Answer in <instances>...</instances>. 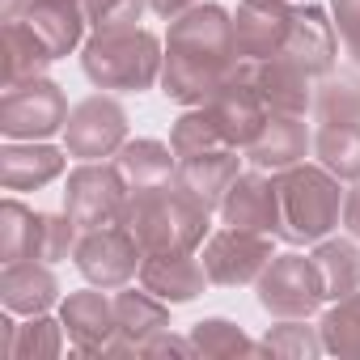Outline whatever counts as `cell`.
<instances>
[{
  "mask_svg": "<svg viewBox=\"0 0 360 360\" xmlns=\"http://www.w3.org/2000/svg\"><path fill=\"white\" fill-rule=\"evenodd\" d=\"M314 148V136L305 127V115H267L263 131L242 148V157L255 165V169H267V174H280L288 165H301L305 153Z\"/></svg>",
  "mask_w": 360,
  "mask_h": 360,
  "instance_id": "cell-17",
  "label": "cell"
},
{
  "mask_svg": "<svg viewBox=\"0 0 360 360\" xmlns=\"http://www.w3.org/2000/svg\"><path fill=\"white\" fill-rule=\"evenodd\" d=\"M0 43H5V85L30 81V77H43L47 64H56L51 47L26 26V18L5 22V30H0Z\"/></svg>",
  "mask_w": 360,
  "mask_h": 360,
  "instance_id": "cell-26",
  "label": "cell"
},
{
  "mask_svg": "<svg viewBox=\"0 0 360 360\" xmlns=\"http://www.w3.org/2000/svg\"><path fill=\"white\" fill-rule=\"evenodd\" d=\"M64 123H68V98L51 77H30L5 85V94H0V131L9 140H47L64 131Z\"/></svg>",
  "mask_w": 360,
  "mask_h": 360,
  "instance_id": "cell-5",
  "label": "cell"
},
{
  "mask_svg": "<svg viewBox=\"0 0 360 360\" xmlns=\"http://www.w3.org/2000/svg\"><path fill=\"white\" fill-rule=\"evenodd\" d=\"M314 119L318 123H360V77L330 72L314 89Z\"/></svg>",
  "mask_w": 360,
  "mask_h": 360,
  "instance_id": "cell-29",
  "label": "cell"
},
{
  "mask_svg": "<svg viewBox=\"0 0 360 360\" xmlns=\"http://www.w3.org/2000/svg\"><path fill=\"white\" fill-rule=\"evenodd\" d=\"M81 242V225L68 212H43V242H39V259L43 263H64L77 255Z\"/></svg>",
  "mask_w": 360,
  "mask_h": 360,
  "instance_id": "cell-35",
  "label": "cell"
},
{
  "mask_svg": "<svg viewBox=\"0 0 360 360\" xmlns=\"http://www.w3.org/2000/svg\"><path fill=\"white\" fill-rule=\"evenodd\" d=\"M127 144V110L110 94H89L68 110L64 148L77 161H106Z\"/></svg>",
  "mask_w": 360,
  "mask_h": 360,
  "instance_id": "cell-9",
  "label": "cell"
},
{
  "mask_svg": "<svg viewBox=\"0 0 360 360\" xmlns=\"http://www.w3.org/2000/svg\"><path fill=\"white\" fill-rule=\"evenodd\" d=\"M326 301H339L360 288V242L356 238H322L309 250Z\"/></svg>",
  "mask_w": 360,
  "mask_h": 360,
  "instance_id": "cell-25",
  "label": "cell"
},
{
  "mask_svg": "<svg viewBox=\"0 0 360 360\" xmlns=\"http://www.w3.org/2000/svg\"><path fill=\"white\" fill-rule=\"evenodd\" d=\"M292 18H297V9L288 0H242L238 13H233L238 56L250 60V64L280 56L288 34H292Z\"/></svg>",
  "mask_w": 360,
  "mask_h": 360,
  "instance_id": "cell-12",
  "label": "cell"
},
{
  "mask_svg": "<svg viewBox=\"0 0 360 360\" xmlns=\"http://www.w3.org/2000/svg\"><path fill=\"white\" fill-rule=\"evenodd\" d=\"M22 18H26V26L51 47L56 60H64L68 51H77L81 39H85V26H89L81 0H30V9H26Z\"/></svg>",
  "mask_w": 360,
  "mask_h": 360,
  "instance_id": "cell-23",
  "label": "cell"
},
{
  "mask_svg": "<svg viewBox=\"0 0 360 360\" xmlns=\"http://www.w3.org/2000/svg\"><path fill=\"white\" fill-rule=\"evenodd\" d=\"M314 77L292 64L288 56H271V60H259L255 64V85L267 102V110L276 115H305L314 110Z\"/></svg>",
  "mask_w": 360,
  "mask_h": 360,
  "instance_id": "cell-22",
  "label": "cell"
},
{
  "mask_svg": "<svg viewBox=\"0 0 360 360\" xmlns=\"http://www.w3.org/2000/svg\"><path fill=\"white\" fill-rule=\"evenodd\" d=\"M221 221L229 229H246V233H280V195H276V174L267 169H246L233 178V187L221 200Z\"/></svg>",
  "mask_w": 360,
  "mask_h": 360,
  "instance_id": "cell-13",
  "label": "cell"
},
{
  "mask_svg": "<svg viewBox=\"0 0 360 360\" xmlns=\"http://www.w3.org/2000/svg\"><path fill=\"white\" fill-rule=\"evenodd\" d=\"M271 259L276 255H271V238L267 233H246V229H229V225L208 233V242L200 250L208 284H221V288L255 284Z\"/></svg>",
  "mask_w": 360,
  "mask_h": 360,
  "instance_id": "cell-11",
  "label": "cell"
},
{
  "mask_svg": "<svg viewBox=\"0 0 360 360\" xmlns=\"http://www.w3.org/2000/svg\"><path fill=\"white\" fill-rule=\"evenodd\" d=\"M208 271L195 259V250H169V255H144L140 263V288L161 297L165 305H187L204 292Z\"/></svg>",
  "mask_w": 360,
  "mask_h": 360,
  "instance_id": "cell-18",
  "label": "cell"
},
{
  "mask_svg": "<svg viewBox=\"0 0 360 360\" xmlns=\"http://www.w3.org/2000/svg\"><path fill=\"white\" fill-rule=\"evenodd\" d=\"M60 322L72 339V347L81 356H106L119 322H115V297H106V288H81V292H68L60 301Z\"/></svg>",
  "mask_w": 360,
  "mask_h": 360,
  "instance_id": "cell-14",
  "label": "cell"
},
{
  "mask_svg": "<svg viewBox=\"0 0 360 360\" xmlns=\"http://www.w3.org/2000/svg\"><path fill=\"white\" fill-rule=\"evenodd\" d=\"M165 352H178V356H195V347H191V335L187 339H178V335H169V326L165 330H157L144 347H140V356H165Z\"/></svg>",
  "mask_w": 360,
  "mask_h": 360,
  "instance_id": "cell-38",
  "label": "cell"
},
{
  "mask_svg": "<svg viewBox=\"0 0 360 360\" xmlns=\"http://www.w3.org/2000/svg\"><path fill=\"white\" fill-rule=\"evenodd\" d=\"M39 242H43V212L26 208L22 200L0 204V263L39 259Z\"/></svg>",
  "mask_w": 360,
  "mask_h": 360,
  "instance_id": "cell-28",
  "label": "cell"
},
{
  "mask_svg": "<svg viewBox=\"0 0 360 360\" xmlns=\"http://www.w3.org/2000/svg\"><path fill=\"white\" fill-rule=\"evenodd\" d=\"M64 352V322L47 318V314H30L18 326L13 339V360H51Z\"/></svg>",
  "mask_w": 360,
  "mask_h": 360,
  "instance_id": "cell-33",
  "label": "cell"
},
{
  "mask_svg": "<svg viewBox=\"0 0 360 360\" xmlns=\"http://www.w3.org/2000/svg\"><path fill=\"white\" fill-rule=\"evenodd\" d=\"M0 301L13 314H47L60 301V280L51 271V263L43 259H22V263H5L0 271Z\"/></svg>",
  "mask_w": 360,
  "mask_h": 360,
  "instance_id": "cell-21",
  "label": "cell"
},
{
  "mask_svg": "<svg viewBox=\"0 0 360 360\" xmlns=\"http://www.w3.org/2000/svg\"><path fill=\"white\" fill-rule=\"evenodd\" d=\"M221 131L212 123V115L204 106H191L187 115H178L174 127H169V148L178 157H195V153H208V148H221Z\"/></svg>",
  "mask_w": 360,
  "mask_h": 360,
  "instance_id": "cell-34",
  "label": "cell"
},
{
  "mask_svg": "<svg viewBox=\"0 0 360 360\" xmlns=\"http://www.w3.org/2000/svg\"><path fill=\"white\" fill-rule=\"evenodd\" d=\"M259 352H267V356H292V360H314L326 347H322V330L305 326V318H280L259 339Z\"/></svg>",
  "mask_w": 360,
  "mask_h": 360,
  "instance_id": "cell-32",
  "label": "cell"
},
{
  "mask_svg": "<svg viewBox=\"0 0 360 360\" xmlns=\"http://www.w3.org/2000/svg\"><path fill=\"white\" fill-rule=\"evenodd\" d=\"M255 288H259V305L271 318H309L326 301L309 255H276L255 280Z\"/></svg>",
  "mask_w": 360,
  "mask_h": 360,
  "instance_id": "cell-8",
  "label": "cell"
},
{
  "mask_svg": "<svg viewBox=\"0 0 360 360\" xmlns=\"http://www.w3.org/2000/svg\"><path fill=\"white\" fill-rule=\"evenodd\" d=\"M195 5H204V0H148V9L157 13V18H183L187 9H195Z\"/></svg>",
  "mask_w": 360,
  "mask_h": 360,
  "instance_id": "cell-40",
  "label": "cell"
},
{
  "mask_svg": "<svg viewBox=\"0 0 360 360\" xmlns=\"http://www.w3.org/2000/svg\"><path fill=\"white\" fill-rule=\"evenodd\" d=\"M115 165L123 174V183L131 191H144V187H161V183H174V169H178V153L161 140H127L119 153H115Z\"/></svg>",
  "mask_w": 360,
  "mask_h": 360,
  "instance_id": "cell-24",
  "label": "cell"
},
{
  "mask_svg": "<svg viewBox=\"0 0 360 360\" xmlns=\"http://www.w3.org/2000/svg\"><path fill=\"white\" fill-rule=\"evenodd\" d=\"M131 187L123 183L119 165L106 161H81L68 183H64V212L81 225V229H102V225H119L123 208H127Z\"/></svg>",
  "mask_w": 360,
  "mask_h": 360,
  "instance_id": "cell-6",
  "label": "cell"
},
{
  "mask_svg": "<svg viewBox=\"0 0 360 360\" xmlns=\"http://www.w3.org/2000/svg\"><path fill=\"white\" fill-rule=\"evenodd\" d=\"M204 110L212 115V123H217V131H221V140L229 148H246L263 131V123L271 115L259 85H255V64L238 60V68L221 81V89L204 102Z\"/></svg>",
  "mask_w": 360,
  "mask_h": 360,
  "instance_id": "cell-7",
  "label": "cell"
},
{
  "mask_svg": "<svg viewBox=\"0 0 360 360\" xmlns=\"http://www.w3.org/2000/svg\"><path fill=\"white\" fill-rule=\"evenodd\" d=\"M30 9V0H0V18L5 22H13V18H22Z\"/></svg>",
  "mask_w": 360,
  "mask_h": 360,
  "instance_id": "cell-42",
  "label": "cell"
},
{
  "mask_svg": "<svg viewBox=\"0 0 360 360\" xmlns=\"http://www.w3.org/2000/svg\"><path fill=\"white\" fill-rule=\"evenodd\" d=\"M191 347L195 356H208V360H225V356H255L259 343L246 339V330L229 318H204L191 326Z\"/></svg>",
  "mask_w": 360,
  "mask_h": 360,
  "instance_id": "cell-31",
  "label": "cell"
},
{
  "mask_svg": "<svg viewBox=\"0 0 360 360\" xmlns=\"http://www.w3.org/2000/svg\"><path fill=\"white\" fill-rule=\"evenodd\" d=\"M238 60L242 56L233 43V13L221 5H195L169 22L161 89L183 106H204L238 68Z\"/></svg>",
  "mask_w": 360,
  "mask_h": 360,
  "instance_id": "cell-1",
  "label": "cell"
},
{
  "mask_svg": "<svg viewBox=\"0 0 360 360\" xmlns=\"http://www.w3.org/2000/svg\"><path fill=\"white\" fill-rule=\"evenodd\" d=\"M68 165L64 148L43 140H9L0 148V187L5 191H39Z\"/></svg>",
  "mask_w": 360,
  "mask_h": 360,
  "instance_id": "cell-20",
  "label": "cell"
},
{
  "mask_svg": "<svg viewBox=\"0 0 360 360\" xmlns=\"http://www.w3.org/2000/svg\"><path fill=\"white\" fill-rule=\"evenodd\" d=\"M81 5H85L94 34H102V30H131L144 18L148 0H81Z\"/></svg>",
  "mask_w": 360,
  "mask_h": 360,
  "instance_id": "cell-36",
  "label": "cell"
},
{
  "mask_svg": "<svg viewBox=\"0 0 360 360\" xmlns=\"http://www.w3.org/2000/svg\"><path fill=\"white\" fill-rule=\"evenodd\" d=\"M276 195H280V233L288 246H314L330 238L343 221V187L326 165H288L276 174Z\"/></svg>",
  "mask_w": 360,
  "mask_h": 360,
  "instance_id": "cell-3",
  "label": "cell"
},
{
  "mask_svg": "<svg viewBox=\"0 0 360 360\" xmlns=\"http://www.w3.org/2000/svg\"><path fill=\"white\" fill-rule=\"evenodd\" d=\"M208 208L200 200H191L183 187L161 183V187H144L127 195V208L119 217V225H127L140 242L144 255H169V250H195L208 242Z\"/></svg>",
  "mask_w": 360,
  "mask_h": 360,
  "instance_id": "cell-2",
  "label": "cell"
},
{
  "mask_svg": "<svg viewBox=\"0 0 360 360\" xmlns=\"http://www.w3.org/2000/svg\"><path fill=\"white\" fill-rule=\"evenodd\" d=\"M318 330H322V347L330 356H360V288L339 297L322 314Z\"/></svg>",
  "mask_w": 360,
  "mask_h": 360,
  "instance_id": "cell-30",
  "label": "cell"
},
{
  "mask_svg": "<svg viewBox=\"0 0 360 360\" xmlns=\"http://www.w3.org/2000/svg\"><path fill=\"white\" fill-rule=\"evenodd\" d=\"M314 157L339 183H360V123H318Z\"/></svg>",
  "mask_w": 360,
  "mask_h": 360,
  "instance_id": "cell-27",
  "label": "cell"
},
{
  "mask_svg": "<svg viewBox=\"0 0 360 360\" xmlns=\"http://www.w3.org/2000/svg\"><path fill=\"white\" fill-rule=\"evenodd\" d=\"M165 47L157 34L131 26V30H102L81 47V68L98 89L115 94H140L161 81Z\"/></svg>",
  "mask_w": 360,
  "mask_h": 360,
  "instance_id": "cell-4",
  "label": "cell"
},
{
  "mask_svg": "<svg viewBox=\"0 0 360 360\" xmlns=\"http://www.w3.org/2000/svg\"><path fill=\"white\" fill-rule=\"evenodd\" d=\"M343 225H347V233L360 242V183H352V191L343 195Z\"/></svg>",
  "mask_w": 360,
  "mask_h": 360,
  "instance_id": "cell-39",
  "label": "cell"
},
{
  "mask_svg": "<svg viewBox=\"0 0 360 360\" xmlns=\"http://www.w3.org/2000/svg\"><path fill=\"white\" fill-rule=\"evenodd\" d=\"M13 339H18V322L13 309H5V318H0V360H13Z\"/></svg>",
  "mask_w": 360,
  "mask_h": 360,
  "instance_id": "cell-41",
  "label": "cell"
},
{
  "mask_svg": "<svg viewBox=\"0 0 360 360\" xmlns=\"http://www.w3.org/2000/svg\"><path fill=\"white\" fill-rule=\"evenodd\" d=\"M330 18H335V34L343 39V51L360 68V0H330Z\"/></svg>",
  "mask_w": 360,
  "mask_h": 360,
  "instance_id": "cell-37",
  "label": "cell"
},
{
  "mask_svg": "<svg viewBox=\"0 0 360 360\" xmlns=\"http://www.w3.org/2000/svg\"><path fill=\"white\" fill-rule=\"evenodd\" d=\"M72 263H77V271L89 284L115 292L131 276H140L144 250H140V242H136V233L127 225H102V229H81V242H77Z\"/></svg>",
  "mask_w": 360,
  "mask_h": 360,
  "instance_id": "cell-10",
  "label": "cell"
},
{
  "mask_svg": "<svg viewBox=\"0 0 360 360\" xmlns=\"http://www.w3.org/2000/svg\"><path fill=\"white\" fill-rule=\"evenodd\" d=\"M115 322H119V330H115V339H110V347H106V356H140V347L157 335V330H165L169 326V309H165V301L161 297H153L148 288H115Z\"/></svg>",
  "mask_w": 360,
  "mask_h": 360,
  "instance_id": "cell-16",
  "label": "cell"
},
{
  "mask_svg": "<svg viewBox=\"0 0 360 360\" xmlns=\"http://www.w3.org/2000/svg\"><path fill=\"white\" fill-rule=\"evenodd\" d=\"M335 51H339V34H335V22L326 18V9L322 5H297L292 34H288L280 56L301 64L309 77H330L335 72Z\"/></svg>",
  "mask_w": 360,
  "mask_h": 360,
  "instance_id": "cell-19",
  "label": "cell"
},
{
  "mask_svg": "<svg viewBox=\"0 0 360 360\" xmlns=\"http://www.w3.org/2000/svg\"><path fill=\"white\" fill-rule=\"evenodd\" d=\"M238 153L242 148L221 144V148H208V153H195V157H178L174 187H183L191 200H200L208 212H217L221 200H225V191L233 187V178L242 174L246 157H238Z\"/></svg>",
  "mask_w": 360,
  "mask_h": 360,
  "instance_id": "cell-15",
  "label": "cell"
}]
</instances>
